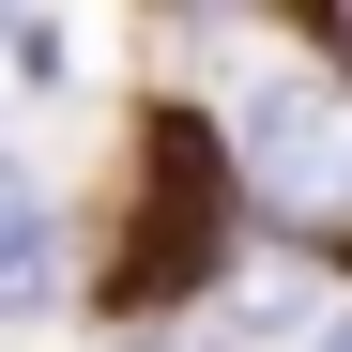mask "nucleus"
<instances>
[{"label": "nucleus", "mask_w": 352, "mask_h": 352, "mask_svg": "<svg viewBox=\"0 0 352 352\" xmlns=\"http://www.w3.org/2000/svg\"><path fill=\"white\" fill-rule=\"evenodd\" d=\"M245 168H261V199H291V214H352V92H322V77H276L261 107H245Z\"/></svg>", "instance_id": "f03ea898"}, {"label": "nucleus", "mask_w": 352, "mask_h": 352, "mask_svg": "<svg viewBox=\"0 0 352 352\" xmlns=\"http://www.w3.org/2000/svg\"><path fill=\"white\" fill-rule=\"evenodd\" d=\"M307 352H352V322H322V337H307Z\"/></svg>", "instance_id": "20e7f679"}, {"label": "nucleus", "mask_w": 352, "mask_h": 352, "mask_svg": "<svg viewBox=\"0 0 352 352\" xmlns=\"http://www.w3.org/2000/svg\"><path fill=\"white\" fill-rule=\"evenodd\" d=\"M153 352H214V337H153Z\"/></svg>", "instance_id": "39448f33"}, {"label": "nucleus", "mask_w": 352, "mask_h": 352, "mask_svg": "<svg viewBox=\"0 0 352 352\" xmlns=\"http://www.w3.org/2000/svg\"><path fill=\"white\" fill-rule=\"evenodd\" d=\"M62 291V230H46V199L0 168V307H46Z\"/></svg>", "instance_id": "7ed1b4c3"}, {"label": "nucleus", "mask_w": 352, "mask_h": 352, "mask_svg": "<svg viewBox=\"0 0 352 352\" xmlns=\"http://www.w3.org/2000/svg\"><path fill=\"white\" fill-rule=\"evenodd\" d=\"M153 184H138V245H123V307H184V291L214 276V138H199V107H153Z\"/></svg>", "instance_id": "f257e3e1"}]
</instances>
